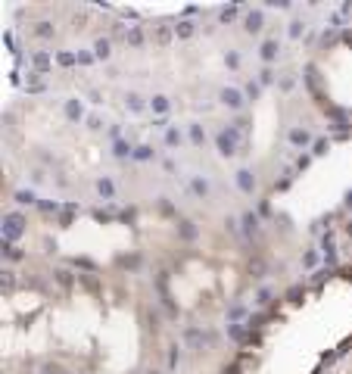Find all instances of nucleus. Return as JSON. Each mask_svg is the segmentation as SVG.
Returning <instances> with one entry per match:
<instances>
[{
  "label": "nucleus",
  "mask_w": 352,
  "mask_h": 374,
  "mask_svg": "<svg viewBox=\"0 0 352 374\" xmlns=\"http://www.w3.org/2000/svg\"><path fill=\"white\" fill-rule=\"evenodd\" d=\"M274 53H278V44H274V41H265L262 44V59H271Z\"/></svg>",
  "instance_id": "nucleus-3"
},
{
  "label": "nucleus",
  "mask_w": 352,
  "mask_h": 374,
  "mask_svg": "<svg viewBox=\"0 0 352 374\" xmlns=\"http://www.w3.org/2000/svg\"><path fill=\"white\" fill-rule=\"evenodd\" d=\"M259 25H262V16H259V13H250V19H246V28H250V31H259Z\"/></svg>",
  "instance_id": "nucleus-4"
},
{
  "label": "nucleus",
  "mask_w": 352,
  "mask_h": 374,
  "mask_svg": "<svg viewBox=\"0 0 352 374\" xmlns=\"http://www.w3.org/2000/svg\"><path fill=\"white\" fill-rule=\"evenodd\" d=\"M150 374H159V371H150Z\"/></svg>",
  "instance_id": "nucleus-9"
},
{
  "label": "nucleus",
  "mask_w": 352,
  "mask_h": 374,
  "mask_svg": "<svg viewBox=\"0 0 352 374\" xmlns=\"http://www.w3.org/2000/svg\"><path fill=\"white\" fill-rule=\"evenodd\" d=\"M141 38H143L141 31H131V35H128V41H131V44H141Z\"/></svg>",
  "instance_id": "nucleus-7"
},
{
  "label": "nucleus",
  "mask_w": 352,
  "mask_h": 374,
  "mask_svg": "<svg viewBox=\"0 0 352 374\" xmlns=\"http://www.w3.org/2000/svg\"><path fill=\"white\" fill-rule=\"evenodd\" d=\"M25 218L22 215H6V234H22Z\"/></svg>",
  "instance_id": "nucleus-1"
},
{
  "label": "nucleus",
  "mask_w": 352,
  "mask_h": 374,
  "mask_svg": "<svg viewBox=\"0 0 352 374\" xmlns=\"http://www.w3.org/2000/svg\"><path fill=\"white\" fill-rule=\"evenodd\" d=\"M346 234H349V237H352V222H349V225H346Z\"/></svg>",
  "instance_id": "nucleus-8"
},
{
  "label": "nucleus",
  "mask_w": 352,
  "mask_h": 374,
  "mask_svg": "<svg viewBox=\"0 0 352 374\" xmlns=\"http://www.w3.org/2000/svg\"><path fill=\"white\" fill-rule=\"evenodd\" d=\"M34 35H38V38H50V35H53V28L44 22V25H38V28H34Z\"/></svg>",
  "instance_id": "nucleus-5"
},
{
  "label": "nucleus",
  "mask_w": 352,
  "mask_h": 374,
  "mask_svg": "<svg viewBox=\"0 0 352 374\" xmlns=\"http://www.w3.org/2000/svg\"><path fill=\"white\" fill-rule=\"evenodd\" d=\"M221 97H225V103H228V106H240V100H243L237 91H221Z\"/></svg>",
  "instance_id": "nucleus-2"
},
{
  "label": "nucleus",
  "mask_w": 352,
  "mask_h": 374,
  "mask_svg": "<svg viewBox=\"0 0 352 374\" xmlns=\"http://www.w3.org/2000/svg\"><path fill=\"white\" fill-rule=\"evenodd\" d=\"M181 234H184V237H196V228H193L190 222H181Z\"/></svg>",
  "instance_id": "nucleus-6"
}]
</instances>
